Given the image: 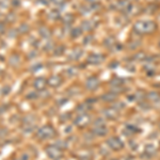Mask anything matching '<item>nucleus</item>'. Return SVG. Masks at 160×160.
<instances>
[{
    "label": "nucleus",
    "instance_id": "6",
    "mask_svg": "<svg viewBox=\"0 0 160 160\" xmlns=\"http://www.w3.org/2000/svg\"><path fill=\"white\" fill-rule=\"evenodd\" d=\"M44 135H46V137H51V135H53L52 129L49 127H44L42 129V131L40 132V135H41V137H44Z\"/></svg>",
    "mask_w": 160,
    "mask_h": 160
},
{
    "label": "nucleus",
    "instance_id": "1",
    "mask_svg": "<svg viewBox=\"0 0 160 160\" xmlns=\"http://www.w3.org/2000/svg\"><path fill=\"white\" fill-rule=\"evenodd\" d=\"M157 29V24L151 19H144V21H138L133 25V31L137 34L144 35L149 33L155 32Z\"/></svg>",
    "mask_w": 160,
    "mask_h": 160
},
{
    "label": "nucleus",
    "instance_id": "8",
    "mask_svg": "<svg viewBox=\"0 0 160 160\" xmlns=\"http://www.w3.org/2000/svg\"><path fill=\"white\" fill-rule=\"evenodd\" d=\"M82 53H83V51H82L81 49H76L74 52H73V59H75V60L79 59V58L82 56Z\"/></svg>",
    "mask_w": 160,
    "mask_h": 160
},
{
    "label": "nucleus",
    "instance_id": "3",
    "mask_svg": "<svg viewBox=\"0 0 160 160\" xmlns=\"http://www.w3.org/2000/svg\"><path fill=\"white\" fill-rule=\"evenodd\" d=\"M98 84H99V80H98V78L95 77V76L90 77V78L88 79V81H86V88H88L89 90H96Z\"/></svg>",
    "mask_w": 160,
    "mask_h": 160
},
{
    "label": "nucleus",
    "instance_id": "4",
    "mask_svg": "<svg viewBox=\"0 0 160 160\" xmlns=\"http://www.w3.org/2000/svg\"><path fill=\"white\" fill-rule=\"evenodd\" d=\"M108 145L113 149H120V148L123 147L122 141L118 138H111V139L108 140Z\"/></svg>",
    "mask_w": 160,
    "mask_h": 160
},
{
    "label": "nucleus",
    "instance_id": "7",
    "mask_svg": "<svg viewBox=\"0 0 160 160\" xmlns=\"http://www.w3.org/2000/svg\"><path fill=\"white\" fill-rule=\"evenodd\" d=\"M115 45V40L113 37H107L106 40H105V46L108 47V48H112L113 46Z\"/></svg>",
    "mask_w": 160,
    "mask_h": 160
},
{
    "label": "nucleus",
    "instance_id": "5",
    "mask_svg": "<svg viewBox=\"0 0 160 160\" xmlns=\"http://www.w3.org/2000/svg\"><path fill=\"white\" fill-rule=\"evenodd\" d=\"M96 26H97V24H96L94 21H84V23H82V29L86 30V31L93 30Z\"/></svg>",
    "mask_w": 160,
    "mask_h": 160
},
{
    "label": "nucleus",
    "instance_id": "9",
    "mask_svg": "<svg viewBox=\"0 0 160 160\" xmlns=\"http://www.w3.org/2000/svg\"><path fill=\"white\" fill-rule=\"evenodd\" d=\"M158 45H159V47H160V40H159V43H158Z\"/></svg>",
    "mask_w": 160,
    "mask_h": 160
},
{
    "label": "nucleus",
    "instance_id": "2",
    "mask_svg": "<svg viewBox=\"0 0 160 160\" xmlns=\"http://www.w3.org/2000/svg\"><path fill=\"white\" fill-rule=\"evenodd\" d=\"M105 60H106V57L104 54H100V53H93V54H91L90 57L88 58V62L90 64H94V65L103 63Z\"/></svg>",
    "mask_w": 160,
    "mask_h": 160
}]
</instances>
